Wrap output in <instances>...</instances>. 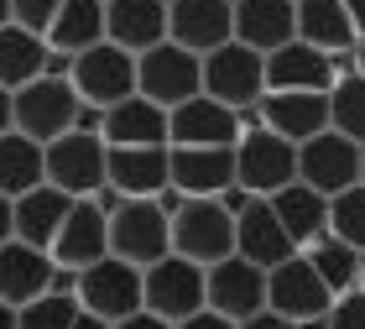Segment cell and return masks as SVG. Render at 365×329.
<instances>
[{"label":"cell","instance_id":"cell-1","mask_svg":"<svg viewBox=\"0 0 365 329\" xmlns=\"http://www.w3.org/2000/svg\"><path fill=\"white\" fill-rule=\"evenodd\" d=\"M110 256H120L141 272L152 261L173 256V215L157 199H120L110 209Z\"/></svg>","mask_w":365,"mask_h":329},{"label":"cell","instance_id":"cell-2","mask_svg":"<svg viewBox=\"0 0 365 329\" xmlns=\"http://www.w3.org/2000/svg\"><path fill=\"white\" fill-rule=\"evenodd\" d=\"M173 256L198 267L235 256V215L220 199H182L173 215Z\"/></svg>","mask_w":365,"mask_h":329},{"label":"cell","instance_id":"cell-3","mask_svg":"<svg viewBox=\"0 0 365 329\" xmlns=\"http://www.w3.org/2000/svg\"><path fill=\"white\" fill-rule=\"evenodd\" d=\"M136 94L162 110L188 105L193 94H204V58L182 53L178 42H162L152 53H141L136 58Z\"/></svg>","mask_w":365,"mask_h":329},{"label":"cell","instance_id":"cell-4","mask_svg":"<svg viewBox=\"0 0 365 329\" xmlns=\"http://www.w3.org/2000/svg\"><path fill=\"white\" fill-rule=\"evenodd\" d=\"M73 298H78L84 314L105 319V324H120L130 314H141V267H130L120 256H105V261L78 272Z\"/></svg>","mask_w":365,"mask_h":329},{"label":"cell","instance_id":"cell-5","mask_svg":"<svg viewBox=\"0 0 365 329\" xmlns=\"http://www.w3.org/2000/svg\"><path fill=\"white\" fill-rule=\"evenodd\" d=\"M235 183L251 193V199H272L277 188L297 183V146L272 136L267 126L245 131L235 141Z\"/></svg>","mask_w":365,"mask_h":329},{"label":"cell","instance_id":"cell-6","mask_svg":"<svg viewBox=\"0 0 365 329\" xmlns=\"http://www.w3.org/2000/svg\"><path fill=\"white\" fill-rule=\"evenodd\" d=\"M78 110H84V100H78V89L68 79H37V84L16 89V131L42 146L68 136L78 126Z\"/></svg>","mask_w":365,"mask_h":329},{"label":"cell","instance_id":"cell-7","mask_svg":"<svg viewBox=\"0 0 365 329\" xmlns=\"http://www.w3.org/2000/svg\"><path fill=\"white\" fill-rule=\"evenodd\" d=\"M141 308L168 324H182L204 308V267L182 256H162L141 272Z\"/></svg>","mask_w":365,"mask_h":329},{"label":"cell","instance_id":"cell-8","mask_svg":"<svg viewBox=\"0 0 365 329\" xmlns=\"http://www.w3.org/2000/svg\"><path fill=\"white\" fill-rule=\"evenodd\" d=\"M204 94L230 110H256L267 94V58L240 42H225L204 58Z\"/></svg>","mask_w":365,"mask_h":329},{"label":"cell","instance_id":"cell-9","mask_svg":"<svg viewBox=\"0 0 365 329\" xmlns=\"http://www.w3.org/2000/svg\"><path fill=\"white\" fill-rule=\"evenodd\" d=\"M105 157L110 146L89 131H68L47 146V183L63 188L68 199H99L105 193Z\"/></svg>","mask_w":365,"mask_h":329},{"label":"cell","instance_id":"cell-10","mask_svg":"<svg viewBox=\"0 0 365 329\" xmlns=\"http://www.w3.org/2000/svg\"><path fill=\"white\" fill-rule=\"evenodd\" d=\"M68 84L78 89L84 105L110 110V105H120V100L136 94V58H130L125 47H115V42H99V47H89V53L73 58Z\"/></svg>","mask_w":365,"mask_h":329},{"label":"cell","instance_id":"cell-11","mask_svg":"<svg viewBox=\"0 0 365 329\" xmlns=\"http://www.w3.org/2000/svg\"><path fill=\"white\" fill-rule=\"evenodd\" d=\"M204 308L225 314L230 324L256 319L267 308V272L240 261V256H225L214 267H204Z\"/></svg>","mask_w":365,"mask_h":329},{"label":"cell","instance_id":"cell-12","mask_svg":"<svg viewBox=\"0 0 365 329\" xmlns=\"http://www.w3.org/2000/svg\"><path fill=\"white\" fill-rule=\"evenodd\" d=\"M251 110H230L209 94H193L188 105L168 110V146H235L245 136Z\"/></svg>","mask_w":365,"mask_h":329},{"label":"cell","instance_id":"cell-13","mask_svg":"<svg viewBox=\"0 0 365 329\" xmlns=\"http://www.w3.org/2000/svg\"><path fill=\"white\" fill-rule=\"evenodd\" d=\"M297 183H308L324 199L355 188L360 183V146L350 136H339V131H324V136L303 141L297 146Z\"/></svg>","mask_w":365,"mask_h":329},{"label":"cell","instance_id":"cell-14","mask_svg":"<svg viewBox=\"0 0 365 329\" xmlns=\"http://www.w3.org/2000/svg\"><path fill=\"white\" fill-rule=\"evenodd\" d=\"M168 42H178L193 58H209L214 47L235 42V6L230 0H173L168 6Z\"/></svg>","mask_w":365,"mask_h":329},{"label":"cell","instance_id":"cell-15","mask_svg":"<svg viewBox=\"0 0 365 329\" xmlns=\"http://www.w3.org/2000/svg\"><path fill=\"white\" fill-rule=\"evenodd\" d=\"M168 178L182 199H220L235 188V146H168Z\"/></svg>","mask_w":365,"mask_h":329},{"label":"cell","instance_id":"cell-16","mask_svg":"<svg viewBox=\"0 0 365 329\" xmlns=\"http://www.w3.org/2000/svg\"><path fill=\"white\" fill-rule=\"evenodd\" d=\"M329 303H334V293L319 283V272L308 267L303 251H297L292 261H282V267L267 272V308H272V314L303 324V319H324Z\"/></svg>","mask_w":365,"mask_h":329},{"label":"cell","instance_id":"cell-17","mask_svg":"<svg viewBox=\"0 0 365 329\" xmlns=\"http://www.w3.org/2000/svg\"><path fill=\"white\" fill-rule=\"evenodd\" d=\"M47 256H53V267H68V272H84L110 256V215L99 209V199H73Z\"/></svg>","mask_w":365,"mask_h":329},{"label":"cell","instance_id":"cell-18","mask_svg":"<svg viewBox=\"0 0 365 329\" xmlns=\"http://www.w3.org/2000/svg\"><path fill=\"white\" fill-rule=\"evenodd\" d=\"M105 188L120 199H162L173 188L168 178V146H110L105 157Z\"/></svg>","mask_w":365,"mask_h":329},{"label":"cell","instance_id":"cell-19","mask_svg":"<svg viewBox=\"0 0 365 329\" xmlns=\"http://www.w3.org/2000/svg\"><path fill=\"white\" fill-rule=\"evenodd\" d=\"M339 84L334 58L308 42H287L267 53V94H329Z\"/></svg>","mask_w":365,"mask_h":329},{"label":"cell","instance_id":"cell-20","mask_svg":"<svg viewBox=\"0 0 365 329\" xmlns=\"http://www.w3.org/2000/svg\"><path fill=\"white\" fill-rule=\"evenodd\" d=\"M105 42L130 58L168 42V0H105Z\"/></svg>","mask_w":365,"mask_h":329},{"label":"cell","instance_id":"cell-21","mask_svg":"<svg viewBox=\"0 0 365 329\" xmlns=\"http://www.w3.org/2000/svg\"><path fill=\"white\" fill-rule=\"evenodd\" d=\"M235 256L251 261V267H261V272H272V267H282V261L297 256L292 236L282 230V220L272 215L267 199H251L235 215Z\"/></svg>","mask_w":365,"mask_h":329},{"label":"cell","instance_id":"cell-22","mask_svg":"<svg viewBox=\"0 0 365 329\" xmlns=\"http://www.w3.org/2000/svg\"><path fill=\"white\" fill-rule=\"evenodd\" d=\"M53 277H58V267L47 251H37L26 241L0 246V303H11V308L37 303L42 293H53Z\"/></svg>","mask_w":365,"mask_h":329},{"label":"cell","instance_id":"cell-23","mask_svg":"<svg viewBox=\"0 0 365 329\" xmlns=\"http://www.w3.org/2000/svg\"><path fill=\"white\" fill-rule=\"evenodd\" d=\"M256 121L267 126L272 136L303 146V141L329 131V94H261Z\"/></svg>","mask_w":365,"mask_h":329},{"label":"cell","instance_id":"cell-24","mask_svg":"<svg viewBox=\"0 0 365 329\" xmlns=\"http://www.w3.org/2000/svg\"><path fill=\"white\" fill-rule=\"evenodd\" d=\"M235 42L261 58L297 42V6L292 0H235Z\"/></svg>","mask_w":365,"mask_h":329},{"label":"cell","instance_id":"cell-25","mask_svg":"<svg viewBox=\"0 0 365 329\" xmlns=\"http://www.w3.org/2000/svg\"><path fill=\"white\" fill-rule=\"evenodd\" d=\"M99 141L105 146H168V110L141 100V94H130V100L105 110Z\"/></svg>","mask_w":365,"mask_h":329},{"label":"cell","instance_id":"cell-26","mask_svg":"<svg viewBox=\"0 0 365 329\" xmlns=\"http://www.w3.org/2000/svg\"><path fill=\"white\" fill-rule=\"evenodd\" d=\"M272 215L282 220V230L292 236L297 251H308L319 236H329V199L324 193H313L308 183H287V188H277L272 193Z\"/></svg>","mask_w":365,"mask_h":329},{"label":"cell","instance_id":"cell-27","mask_svg":"<svg viewBox=\"0 0 365 329\" xmlns=\"http://www.w3.org/2000/svg\"><path fill=\"white\" fill-rule=\"evenodd\" d=\"M68 209H73V199L63 188H53V183L21 193V199H16V241L37 246V251H53V241H58L63 220H68Z\"/></svg>","mask_w":365,"mask_h":329},{"label":"cell","instance_id":"cell-28","mask_svg":"<svg viewBox=\"0 0 365 329\" xmlns=\"http://www.w3.org/2000/svg\"><path fill=\"white\" fill-rule=\"evenodd\" d=\"M47 58H53V47H47V37H37V31L26 26H0V89H26L37 84V79H47Z\"/></svg>","mask_w":365,"mask_h":329},{"label":"cell","instance_id":"cell-29","mask_svg":"<svg viewBox=\"0 0 365 329\" xmlns=\"http://www.w3.org/2000/svg\"><path fill=\"white\" fill-rule=\"evenodd\" d=\"M297 42L339 58V53H355L360 37H355V26H350L339 0H297Z\"/></svg>","mask_w":365,"mask_h":329},{"label":"cell","instance_id":"cell-30","mask_svg":"<svg viewBox=\"0 0 365 329\" xmlns=\"http://www.w3.org/2000/svg\"><path fill=\"white\" fill-rule=\"evenodd\" d=\"M47 183V146L21 136V131H6L0 136V193L16 204L21 193Z\"/></svg>","mask_w":365,"mask_h":329},{"label":"cell","instance_id":"cell-31","mask_svg":"<svg viewBox=\"0 0 365 329\" xmlns=\"http://www.w3.org/2000/svg\"><path fill=\"white\" fill-rule=\"evenodd\" d=\"M99 42H105V0H63L58 21L47 26V47L78 58Z\"/></svg>","mask_w":365,"mask_h":329},{"label":"cell","instance_id":"cell-32","mask_svg":"<svg viewBox=\"0 0 365 329\" xmlns=\"http://www.w3.org/2000/svg\"><path fill=\"white\" fill-rule=\"evenodd\" d=\"M303 256H308V267L319 272V283L334 293V298H344V293H355V288H360V251H350L344 241L319 236Z\"/></svg>","mask_w":365,"mask_h":329},{"label":"cell","instance_id":"cell-33","mask_svg":"<svg viewBox=\"0 0 365 329\" xmlns=\"http://www.w3.org/2000/svg\"><path fill=\"white\" fill-rule=\"evenodd\" d=\"M329 131H339L355 146H365V79L360 74H344L329 89Z\"/></svg>","mask_w":365,"mask_h":329},{"label":"cell","instance_id":"cell-34","mask_svg":"<svg viewBox=\"0 0 365 329\" xmlns=\"http://www.w3.org/2000/svg\"><path fill=\"white\" fill-rule=\"evenodd\" d=\"M329 236L344 241L350 251H365V183L329 199Z\"/></svg>","mask_w":365,"mask_h":329},{"label":"cell","instance_id":"cell-35","mask_svg":"<svg viewBox=\"0 0 365 329\" xmlns=\"http://www.w3.org/2000/svg\"><path fill=\"white\" fill-rule=\"evenodd\" d=\"M84 314L73 293H42L37 303L16 308V329H73V319Z\"/></svg>","mask_w":365,"mask_h":329},{"label":"cell","instance_id":"cell-36","mask_svg":"<svg viewBox=\"0 0 365 329\" xmlns=\"http://www.w3.org/2000/svg\"><path fill=\"white\" fill-rule=\"evenodd\" d=\"M58 11H63V0H11V21L37 31V37H47V26L58 21Z\"/></svg>","mask_w":365,"mask_h":329},{"label":"cell","instance_id":"cell-37","mask_svg":"<svg viewBox=\"0 0 365 329\" xmlns=\"http://www.w3.org/2000/svg\"><path fill=\"white\" fill-rule=\"evenodd\" d=\"M329 329H365V293H344L329 303Z\"/></svg>","mask_w":365,"mask_h":329},{"label":"cell","instance_id":"cell-38","mask_svg":"<svg viewBox=\"0 0 365 329\" xmlns=\"http://www.w3.org/2000/svg\"><path fill=\"white\" fill-rule=\"evenodd\" d=\"M173 329H240V324H230L225 314H214V308H198L193 319H182V324H173Z\"/></svg>","mask_w":365,"mask_h":329},{"label":"cell","instance_id":"cell-39","mask_svg":"<svg viewBox=\"0 0 365 329\" xmlns=\"http://www.w3.org/2000/svg\"><path fill=\"white\" fill-rule=\"evenodd\" d=\"M240 329H297L292 319H282V314H272V308H261V314L256 319H245Z\"/></svg>","mask_w":365,"mask_h":329},{"label":"cell","instance_id":"cell-40","mask_svg":"<svg viewBox=\"0 0 365 329\" xmlns=\"http://www.w3.org/2000/svg\"><path fill=\"white\" fill-rule=\"evenodd\" d=\"M110 329H173V324H168V319H157V314H146V308H141V314H130V319L110 324Z\"/></svg>","mask_w":365,"mask_h":329},{"label":"cell","instance_id":"cell-41","mask_svg":"<svg viewBox=\"0 0 365 329\" xmlns=\"http://www.w3.org/2000/svg\"><path fill=\"white\" fill-rule=\"evenodd\" d=\"M6 241H16V204L0 193V246H6Z\"/></svg>","mask_w":365,"mask_h":329},{"label":"cell","instance_id":"cell-42","mask_svg":"<svg viewBox=\"0 0 365 329\" xmlns=\"http://www.w3.org/2000/svg\"><path fill=\"white\" fill-rule=\"evenodd\" d=\"M6 131H16V94L0 89V136H6Z\"/></svg>","mask_w":365,"mask_h":329},{"label":"cell","instance_id":"cell-43","mask_svg":"<svg viewBox=\"0 0 365 329\" xmlns=\"http://www.w3.org/2000/svg\"><path fill=\"white\" fill-rule=\"evenodd\" d=\"M344 16H350V26H355V37H365V0H339Z\"/></svg>","mask_w":365,"mask_h":329},{"label":"cell","instance_id":"cell-44","mask_svg":"<svg viewBox=\"0 0 365 329\" xmlns=\"http://www.w3.org/2000/svg\"><path fill=\"white\" fill-rule=\"evenodd\" d=\"M73 329H110V324H105V319H94V314H78Z\"/></svg>","mask_w":365,"mask_h":329},{"label":"cell","instance_id":"cell-45","mask_svg":"<svg viewBox=\"0 0 365 329\" xmlns=\"http://www.w3.org/2000/svg\"><path fill=\"white\" fill-rule=\"evenodd\" d=\"M0 329H16V308L11 303H0Z\"/></svg>","mask_w":365,"mask_h":329},{"label":"cell","instance_id":"cell-46","mask_svg":"<svg viewBox=\"0 0 365 329\" xmlns=\"http://www.w3.org/2000/svg\"><path fill=\"white\" fill-rule=\"evenodd\" d=\"M355 74H360V79H365V37H360V42H355Z\"/></svg>","mask_w":365,"mask_h":329},{"label":"cell","instance_id":"cell-47","mask_svg":"<svg viewBox=\"0 0 365 329\" xmlns=\"http://www.w3.org/2000/svg\"><path fill=\"white\" fill-rule=\"evenodd\" d=\"M0 26H11V0H0Z\"/></svg>","mask_w":365,"mask_h":329},{"label":"cell","instance_id":"cell-48","mask_svg":"<svg viewBox=\"0 0 365 329\" xmlns=\"http://www.w3.org/2000/svg\"><path fill=\"white\" fill-rule=\"evenodd\" d=\"M360 293H365V251H360Z\"/></svg>","mask_w":365,"mask_h":329},{"label":"cell","instance_id":"cell-49","mask_svg":"<svg viewBox=\"0 0 365 329\" xmlns=\"http://www.w3.org/2000/svg\"><path fill=\"white\" fill-rule=\"evenodd\" d=\"M360 183H365V146H360Z\"/></svg>","mask_w":365,"mask_h":329},{"label":"cell","instance_id":"cell-50","mask_svg":"<svg viewBox=\"0 0 365 329\" xmlns=\"http://www.w3.org/2000/svg\"><path fill=\"white\" fill-rule=\"evenodd\" d=\"M230 6H235V0H230Z\"/></svg>","mask_w":365,"mask_h":329},{"label":"cell","instance_id":"cell-51","mask_svg":"<svg viewBox=\"0 0 365 329\" xmlns=\"http://www.w3.org/2000/svg\"><path fill=\"white\" fill-rule=\"evenodd\" d=\"M292 6H297V0H292Z\"/></svg>","mask_w":365,"mask_h":329},{"label":"cell","instance_id":"cell-52","mask_svg":"<svg viewBox=\"0 0 365 329\" xmlns=\"http://www.w3.org/2000/svg\"><path fill=\"white\" fill-rule=\"evenodd\" d=\"M168 6H173V0H168Z\"/></svg>","mask_w":365,"mask_h":329}]
</instances>
